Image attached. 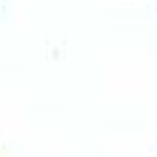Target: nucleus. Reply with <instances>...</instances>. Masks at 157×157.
I'll list each match as a JSON object with an SVG mask.
<instances>
[]
</instances>
